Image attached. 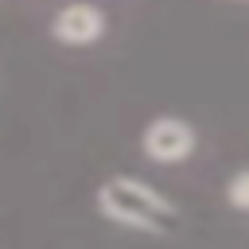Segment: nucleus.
Instances as JSON below:
<instances>
[{"label":"nucleus","mask_w":249,"mask_h":249,"mask_svg":"<svg viewBox=\"0 0 249 249\" xmlns=\"http://www.w3.org/2000/svg\"><path fill=\"white\" fill-rule=\"evenodd\" d=\"M51 35L58 43H66V47H89V43H97L105 35V16H101L97 4H86V0L66 4V8L54 12Z\"/></svg>","instance_id":"nucleus-3"},{"label":"nucleus","mask_w":249,"mask_h":249,"mask_svg":"<svg viewBox=\"0 0 249 249\" xmlns=\"http://www.w3.org/2000/svg\"><path fill=\"white\" fill-rule=\"evenodd\" d=\"M226 198H230V206H237V210L249 214V171H237L226 183Z\"/></svg>","instance_id":"nucleus-4"},{"label":"nucleus","mask_w":249,"mask_h":249,"mask_svg":"<svg viewBox=\"0 0 249 249\" xmlns=\"http://www.w3.org/2000/svg\"><path fill=\"white\" fill-rule=\"evenodd\" d=\"M97 206L109 222L128 226V230H144V233L179 230V206L163 198L160 191H152L144 179H128V175L105 179L97 187Z\"/></svg>","instance_id":"nucleus-1"},{"label":"nucleus","mask_w":249,"mask_h":249,"mask_svg":"<svg viewBox=\"0 0 249 249\" xmlns=\"http://www.w3.org/2000/svg\"><path fill=\"white\" fill-rule=\"evenodd\" d=\"M195 144H198V136L183 117H156L140 136V148L152 163H183V160H191Z\"/></svg>","instance_id":"nucleus-2"}]
</instances>
